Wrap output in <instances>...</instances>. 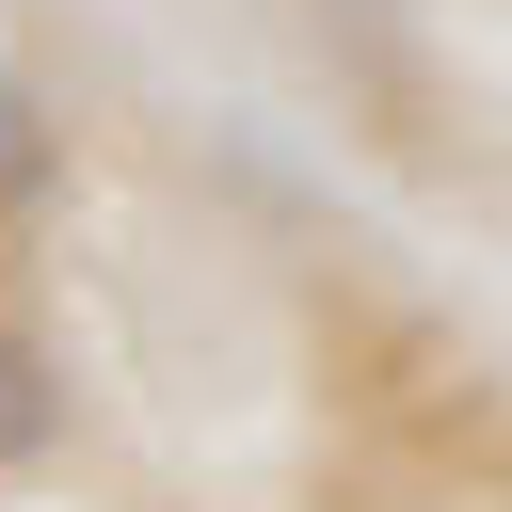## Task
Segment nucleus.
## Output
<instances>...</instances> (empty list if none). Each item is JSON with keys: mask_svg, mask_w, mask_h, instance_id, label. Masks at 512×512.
Instances as JSON below:
<instances>
[{"mask_svg": "<svg viewBox=\"0 0 512 512\" xmlns=\"http://www.w3.org/2000/svg\"><path fill=\"white\" fill-rule=\"evenodd\" d=\"M64 448V368L32 336H0V464H48Z\"/></svg>", "mask_w": 512, "mask_h": 512, "instance_id": "nucleus-1", "label": "nucleus"}, {"mask_svg": "<svg viewBox=\"0 0 512 512\" xmlns=\"http://www.w3.org/2000/svg\"><path fill=\"white\" fill-rule=\"evenodd\" d=\"M48 176H64V128H48V96L0 64V208H48Z\"/></svg>", "mask_w": 512, "mask_h": 512, "instance_id": "nucleus-2", "label": "nucleus"}]
</instances>
